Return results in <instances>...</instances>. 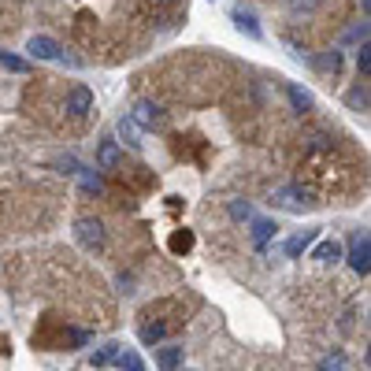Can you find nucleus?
Masks as SVG:
<instances>
[{
  "mask_svg": "<svg viewBox=\"0 0 371 371\" xmlns=\"http://www.w3.org/2000/svg\"><path fill=\"white\" fill-rule=\"evenodd\" d=\"M74 234H78V241H82L86 249H101L104 245V223L101 219H78Z\"/></svg>",
  "mask_w": 371,
  "mask_h": 371,
  "instance_id": "f257e3e1",
  "label": "nucleus"
},
{
  "mask_svg": "<svg viewBox=\"0 0 371 371\" xmlns=\"http://www.w3.org/2000/svg\"><path fill=\"white\" fill-rule=\"evenodd\" d=\"M67 111L74 119H86L89 111H93V93L86 89V86H74L71 93H67Z\"/></svg>",
  "mask_w": 371,
  "mask_h": 371,
  "instance_id": "f03ea898",
  "label": "nucleus"
},
{
  "mask_svg": "<svg viewBox=\"0 0 371 371\" xmlns=\"http://www.w3.org/2000/svg\"><path fill=\"white\" fill-rule=\"evenodd\" d=\"M349 267L357 271V275H367L371 271V241H367V234L357 238V245H353V253H349Z\"/></svg>",
  "mask_w": 371,
  "mask_h": 371,
  "instance_id": "7ed1b4c3",
  "label": "nucleus"
},
{
  "mask_svg": "<svg viewBox=\"0 0 371 371\" xmlns=\"http://www.w3.org/2000/svg\"><path fill=\"white\" fill-rule=\"evenodd\" d=\"M26 52L34 56V60H60V56H63V48H60L52 38H30Z\"/></svg>",
  "mask_w": 371,
  "mask_h": 371,
  "instance_id": "20e7f679",
  "label": "nucleus"
},
{
  "mask_svg": "<svg viewBox=\"0 0 371 371\" xmlns=\"http://www.w3.org/2000/svg\"><path fill=\"white\" fill-rule=\"evenodd\" d=\"M138 126H149V131H156V126H164V111H160L156 104H149V101H141L138 108H134V116H131Z\"/></svg>",
  "mask_w": 371,
  "mask_h": 371,
  "instance_id": "39448f33",
  "label": "nucleus"
},
{
  "mask_svg": "<svg viewBox=\"0 0 371 371\" xmlns=\"http://www.w3.org/2000/svg\"><path fill=\"white\" fill-rule=\"evenodd\" d=\"M275 201H279L282 208H289V212H304V208H312L309 193H301V189H294V186L279 189V193H275Z\"/></svg>",
  "mask_w": 371,
  "mask_h": 371,
  "instance_id": "423d86ee",
  "label": "nucleus"
},
{
  "mask_svg": "<svg viewBox=\"0 0 371 371\" xmlns=\"http://www.w3.org/2000/svg\"><path fill=\"white\" fill-rule=\"evenodd\" d=\"M234 26L241 30V34H249L253 41H260V38H264V30H260V23H256V15L245 11V8H238V11H234Z\"/></svg>",
  "mask_w": 371,
  "mask_h": 371,
  "instance_id": "0eeeda50",
  "label": "nucleus"
},
{
  "mask_svg": "<svg viewBox=\"0 0 371 371\" xmlns=\"http://www.w3.org/2000/svg\"><path fill=\"white\" fill-rule=\"evenodd\" d=\"M156 364H160V371H179V364H182V349H179V345L156 349Z\"/></svg>",
  "mask_w": 371,
  "mask_h": 371,
  "instance_id": "6e6552de",
  "label": "nucleus"
},
{
  "mask_svg": "<svg viewBox=\"0 0 371 371\" xmlns=\"http://www.w3.org/2000/svg\"><path fill=\"white\" fill-rule=\"evenodd\" d=\"M119 156H123V153H119V141H111V138H108L101 149H96V164H101V167H116V164H119Z\"/></svg>",
  "mask_w": 371,
  "mask_h": 371,
  "instance_id": "1a4fd4ad",
  "label": "nucleus"
},
{
  "mask_svg": "<svg viewBox=\"0 0 371 371\" xmlns=\"http://www.w3.org/2000/svg\"><path fill=\"white\" fill-rule=\"evenodd\" d=\"M275 231H279V227H275L271 219H256V223H253V245H256V249H264Z\"/></svg>",
  "mask_w": 371,
  "mask_h": 371,
  "instance_id": "9d476101",
  "label": "nucleus"
},
{
  "mask_svg": "<svg viewBox=\"0 0 371 371\" xmlns=\"http://www.w3.org/2000/svg\"><path fill=\"white\" fill-rule=\"evenodd\" d=\"M111 364H116L119 371H145V364H141V357H138L134 349H119V353H116V360H111Z\"/></svg>",
  "mask_w": 371,
  "mask_h": 371,
  "instance_id": "9b49d317",
  "label": "nucleus"
},
{
  "mask_svg": "<svg viewBox=\"0 0 371 371\" xmlns=\"http://www.w3.org/2000/svg\"><path fill=\"white\" fill-rule=\"evenodd\" d=\"M312 256L319 264H334V260H342V245H338V241H319Z\"/></svg>",
  "mask_w": 371,
  "mask_h": 371,
  "instance_id": "f8f14e48",
  "label": "nucleus"
},
{
  "mask_svg": "<svg viewBox=\"0 0 371 371\" xmlns=\"http://www.w3.org/2000/svg\"><path fill=\"white\" fill-rule=\"evenodd\" d=\"M316 238H319V231H304V234H297V238H289V241H286V256H301Z\"/></svg>",
  "mask_w": 371,
  "mask_h": 371,
  "instance_id": "ddd939ff",
  "label": "nucleus"
},
{
  "mask_svg": "<svg viewBox=\"0 0 371 371\" xmlns=\"http://www.w3.org/2000/svg\"><path fill=\"white\" fill-rule=\"evenodd\" d=\"M286 96H289V104H294L297 111H304V108H312V93H309V89H301V86H294V82H289V86H286Z\"/></svg>",
  "mask_w": 371,
  "mask_h": 371,
  "instance_id": "4468645a",
  "label": "nucleus"
},
{
  "mask_svg": "<svg viewBox=\"0 0 371 371\" xmlns=\"http://www.w3.org/2000/svg\"><path fill=\"white\" fill-rule=\"evenodd\" d=\"M119 138H126L131 149H141V134H138V123L134 119H119Z\"/></svg>",
  "mask_w": 371,
  "mask_h": 371,
  "instance_id": "2eb2a0df",
  "label": "nucleus"
},
{
  "mask_svg": "<svg viewBox=\"0 0 371 371\" xmlns=\"http://www.w3.org/2000/svg\"><path fill=\"white\" fill-rule=\"evenodd\" d=\"M0 67L11 71V74H26V71H30V63L19 60V56H11V52H0Z\"/></svg>",
  "mask_w": 371,
  "mask_h": 371,
  "instance_id": "dca6fc26",
  "label": "nucleus"
},
{
  "mask_svg": "<svg viewBox=\"0 0 371 371\" xmlns=\"http://www.w3.org/2000/svg\"><path fill=\"white\" fill-rule=\"evenodd\" d=\"M119 349H123V345H104V349H96L93 357H89V360H93V367H104V364H111V360H116V353H119Z\"/></svg>",
  "mask_w": 371,
  "mask_h": 371,
  "instance_id": "f3484780",
  "label": "nucleus"
},
{
  "mask_svg": "<svg viewBox=\"0 0 371 371\" xmlns=\"http://www.w3.org/2000/svg\"><path fill=\"white\" fill-rule=\"evenodd\" d=\"M78 175H82V186H86L89 193H101V189H104V182H101V175H93V171H86V167H82V171H78Z\"/></svg>",
  "mask_w": 371,
  "mask_h": 371,
  "instance_id": "a211bd4d",
  "label": "nucleus"
},
{
  "mask_svg": "<svg viewBox=\"0 0 371 371\" xmlns=\"http://www.w3.org/2000/svg\"><path fill=\"white\" fill-rule=\"evenodd\" d=\"M349 104L357 108V111H367V89H360V86H357V89L349 93Z\"/></svg>",
  "mask_w": 371,
  "mask_h": 371,
  "instance_id": "6ab92c4d",
  "label": "nucleus"
},
{
  "mask_svg": "<svg viewBox=\"0 0 371 371\" xmlns=\"http://www.w3.org/2000/svg\"><path fill=\"white\" fill-rule=\"evenodd\" d=\"M357 63H360V71H364V74L371 71V45H367V38H364V48H360V56H357Z\"/></svg>",
  "mask_w": 371,
  "mask_h": 371,
  "instance_id": "aec40b11",
  "label": "nucleus"
},
{
  "mask_svg": "<svg viewBox=\"0 0 371 371\" xmlns=\"http://www.w3.org/2000/svg\"><path fill=\"white\" fill-rule=\"evenodd\" d=\"M319 371H345V360L342 357H327L323 364H319Z\"/></svg>",
  "mask_w": 371,
  "mask_h": 371,
  "instance_id": "412c9836",
  "label": "nucleus"
},
{
  "mask_svg": "<svg viewBox=\"0 0 371 371\" xmlns=\"http://www.w3.org/2000/svg\"><path fill=\"white\" fill-rule=\"evenodd\" d=\"M141 338L153 345V342H160V338H164V327H145V331H141Z\"/></svg>",
  "mask_w": 371,
  "mask_h": 371,
  "instance_id": "4be33fe9",
  "label": "nucleus"
},
{
  "mask_svg": "<svg viewBox=\"0 0 371 371\" xmlns=\"http://www.w3.org/2000/svg\"><path fill=\"white\" fill-rule=\"evenodd\" d=\"M231 212H234V219H249V216H253V212H249V204H234Z\"/></svg>",
  "mask_w": 371,
  "mask_h": 371,
  "instance_id": "5701e85b",
  "label": "nucleus"
}]
</instances>
